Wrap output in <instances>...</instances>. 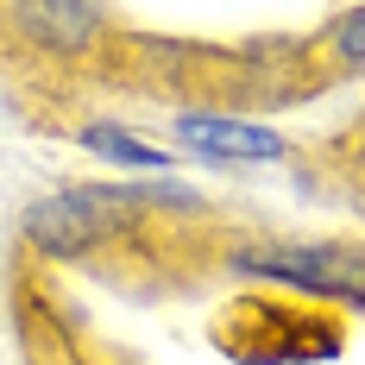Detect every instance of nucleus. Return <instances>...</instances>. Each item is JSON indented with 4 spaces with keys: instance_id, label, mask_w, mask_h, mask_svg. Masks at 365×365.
<instances>
[{
    "instance_id": "obj_5",
    "label": "nucleus",
    "mask_w": 365,
    "mask_h": 365,
    "mask_svg": "<svg viewBox=\"0 0 365 365\" xmlns=\"http://www.w3.org/2000/svg\"><path fill=\"white\" fill-rule=\"evenodd\" d=\"M315 51L334 63V76H359V70H365V6H353V13H334L328 32L315 38Z\"/></svg>"
},
{
    "instance_id": "obj_4",
    "label": "nucleus",
    "mask_w": 365,
    "mask_h": 365,
    "mask_svg": "<svg viewBox=\"0 0 365 365\" xmlns=\"http://www.w3.org/2000/svg\"><path fill=\"white\" fill-rule=\"evenodd\" d=\"M82 145L113 158V164H126V170H164L170 164V151L145 145V139H133L126 126H113V120H95V126H82Z\"/></svg>"
},
{
    "instance_id": "obj_3",
    "label": "nucleus",
    "mask_w": 365,
    "mask_h": 365,
    "mask_svg": "<svg viewBox=\"0 0 365 365\" xmlns=\"http://www.w3.org/2000/svg\"><path fill=\"white\" fill-rule=\"evenodd\" d=\"M177 139L215 164H277L284 139L271 126H246V120H220V113H177Z\"/></svg>"
},
{
    "instance_id": "obj_2",
    "label": "nucleus",
    "mask_w": 365,
    "mask_h": 365,
    "mask_svg": "<svg viewBox=\"0 0 365 365\" xmlns=\"http://www.w3.org/2000/svg\"><path fill=\"white\" fill-rule=\"evenodd\" d=\"M233 271L302 290L309 302H353L365 309V246L359 240H246Z\"/></svg>"
},
{
    "instance_id": "obj_1",
    "label": "nucleus",
    "mask_w": 365,
    "mask_h": 365,
    "mask_svg": "<svg viewBox=\"0 0 365 365\" xmlns=\"http://www.w3.org/2000/svg\"><path fill=\"white\" fill-rule=\"evenodd\" d=\"M220 346L233 359L258 365H296V359H334L340 353V315L309 296H240L220 315Z\"/></svg>"
}]
</instances>
